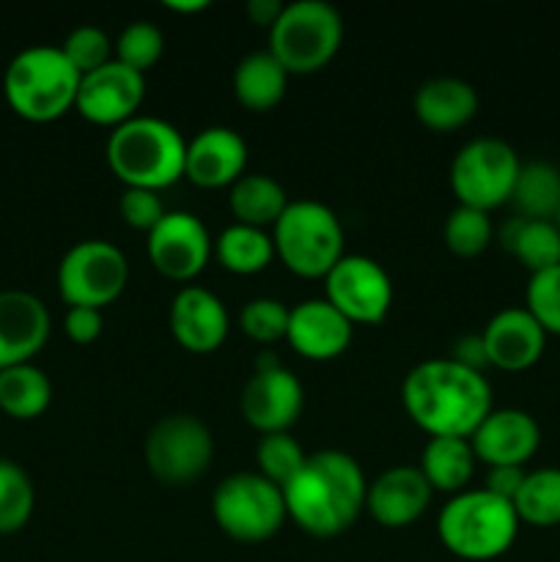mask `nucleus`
Returning <instances> with one entry per match:
<instances>
[{
  "label": "nucleus",
  "mask_w": 560,
  "mask_h": 562,
  "mask_svg": "<svg viewBox=\"0 0 560 562\" xmlns=\"http://www.w3.org/2000/svg\"><path fill=\"white\" fill-rule=\"evenodd\" d=\"M401 404L410 420L428 437L461 439H470L494 409L486 376L453 357L426 360L412 368L401 384Z\"/></svg>",
  "instance_id": "1"
},
{
  "label": "nucleus",
  "mask_w": 560,
  "mask_h": 562,
  "mask_svg": "<svg viewBox=\"0 0 560 562\" xmlns=\"http://www.w3.org/2000/svg\"><path fill=\"white\" fill-rule=\"evenodd\" d=\"M285 514L313 538H335L349 530L366 508L368 483L360 464L340 450L311 453L283 488Z\"/></svg>",
  "instance_id": "2"
},
{
  "label": "nucleus",
  "mask_w": 560,
  "mask_h": 562,
  "mask_svg": "<svg viewBox=\"0 0 560 562\" xmlns=\"http://www.w3.org/2000/svg\"><path fill=\"white\" fill-rule=\"evenodd\" d=\"M104 157L124 187L159 192L184 179L187 140L168 121L135 115L110 132Z\"/></svg>",
  "instance_id": "3"
},
{
  "label": "nucleus",
  "mask_w": 560,
  "mask_h": 562,
  "mask_svg": "<svg viewBox=\"0 0 560 562\" xmlns=\"http://www.w3.org/2000/svg\"><path fill=\"white\" fill-rule=\"evenodd\" d=\"M519 525L514 503L486 488H467L443 505L437 516V536L453 558L489 562L503 558L514 547Z\"/></svg>",
  "instance_id": "4"
},
{
  "label": "nucleus",
  "mask_w": 560,
  "mask_h": 562,
  "mask_svg": "<svg viewBox=\"0 0 560 562\" xmlns=\"http://www.w3.org/2000/svg\"><path fill=\"white\" fill-rule=\"evenodd\" d=\"M80 80L60 47L36 44L11 58L3 75V93L9 108L33 124H49L75 110Z\"/></svg>",
  "instance_id": "5"
},
{
  "label": "nucleus",
  "mask_w": 560,
  "mask_h": 562,
  "mask_svg": "<svg viewBox=\"0 0 560 562\" xmlns=\"http://www.w3.org/2000/svg\"><path fill=\"white\" fill-rule=\"evenodd\" d=\"M275 256L296 278H327L346 256L344 225L329 206L318 201H294L272 228Z\"/></svg>",
  "instance_id": "6"
},
{
  "label": "nucleus",
  "mask_w": 560,
  "mask_h": 562,
  "mask_svg": "<svg viewBox=\"0 0 560 562\" xmlns=\"http://www.w3.org/2000/svg\"><path fill=\"white\" fill-rule=\"evenodd\" d=\"M344 42V20L324 0L285 3L269 27V53L289 75H313L324 69Z\"/></svg>",
  "instance_id": "7"
},
{
  "label": "nucleus",
  "mask_w": 560,
  "mask_h": 562,
  "mask_svg": "<svg viewBox=\"0 0 560 562\" xmlns=\"http://www.w3.org/2000/svg\"><path fill=\"white\" fill-rule=\"evenodd\" d=\"M212 516L220 530L239 543H264L280 532L289 514L280 486L258 472H236L212 494Z\"/></svg>",
  "instance_id": "8"
},
{
  "label": "nucleus",
  "mask_w": 560,
  "mask_h": 562,
  "mask_svg": "<svg viewBox=\"0 0 560 562\" xmlns=\"http://www.w3.org/2000/svg\"><path fill=\"white\" fill-rule=\"evenodd\" d=\"M522 159L514 148L500 137H475L453 157L450 165V190L461 206L492 209L511 201Z\"/></svg>",
  "instance_id": "9"
},
{
  "label": "nucleus",
  "mask_w": 560,
  "mask_h": 562,
  "mask_svg": "<svg viewBox=\"0 0 560 562\" xmlns=\"http://www.w3.org/2000/svg\"><path fill=\"white\" fill-rule=\"evenodd\" d=\"M146 467L163 486H190L214 459V439L195 415H168L157 420L143 445Z\"/></svg>",
  "instance_id": "10"
},
{
  "label": "nucleus",
  "mask_w": 560,
  "mask_h": 562,
  "mask_svg": "<svg viewBox=\"0 0 560 562\" xmlns=\"http://www.w3.org/2000/svg\"><path fill=\"white\" fill-rule=\"evenodd\" d=\"M130 280V263L121 247L104 239L77 241L58 263V294L69 307H108Z\"/></svg>",
  "instance_id": "11"
},
{
  "label": "nucleus",
  "mask_w": 560,
  "mask_h": 562,
  "mask_svg": "<svg viewBox=\"0 0 560 562\" xmlns=\"http://www.w3.org/2000/svg\"><path fill=\"white\" fill-rule=\"evenodd\" d=\"M242 417L247 426L256 428L261 437L283 434L300 420L305 406V387L300 379L280 366L275 355H261L256 360V373L247 379L242 390Z\"/></svg>",
  "instance_id": "12"
},
{
  "label": "nucleus",
  "mask_w": 560,
  "mask_h": 562,
  "mask_svg": "<svg viewBox=\"0 0 560 562\" xmlns=\"http://www.w3.org/2000/svg\"><path fill=\"white\" fill-rule=\"evenodd\" d=\"M324 300L351 324H379L393 307V280L368 256H344L324 278Z\"/></svg>",
  "instance_id": "13"
},
{
  "label": "nucleus",
  "mask_w": 560,
  "mask_h": 562,
  "mask_svg": "<svg viewBox=\"0 0 560 562\" xmlns=\"http://www.w3.org/2000/svg\"><path fill=\"white\" fill-rule=\"evenodd\" d=\"M148 258L154 269L176 283L198 278L212 258V236L190 212H168L148 234Z\"/></svg>",
  "instance_id": "14"
},
{
  "label": "nucleus",
  "mask_w": 560,
  "mask_h": 562,
  "mask_svg": "<svg viewBox=\"0 0 560 562\" xmlns=\"http://www.w3.org/2000/svg\"><path fill=\"white\" fill-rule=\"evenodd\" d=\"M143 99H146V75L113 58L102 69L82 77L75 110L91 124L115 130L135 119Z\"/></svg>",
  "instance_id": "15"
},
{
  "label": "nucleus",
  "mask_w": 560,
  "mask_h": 562,
  "mask_svg": "<svg viewBox=\"0 0 560 562\" xmlns=\"http://www.w3.org/2000/svg\"><path fill=\"white\" fill-rule=\"evenodd\" d=\"M53 329L47 305L27 291H0V371L33 362Z\"/></svg>",
  "instance_id": "16"
},
{
  "label": "nucleus",
  "mask_w": 560,
  "mask_h": 562,
  "mask_svg": "<svg viewBox=\"0 0 560 562\" xmlns=\"http://www.w3.org/2000/svg\"><path fill=\"white\" fill-rule=\"evenodd\" d=\"M547 338L541 324L525 307H505L494 313L481 333L489 368H500L505 373H522L536 366L547 349Z\"/></svg>",
  "instance_id": "17"
},
{
  "label": "nucleus",
  "mask_w": 560,
  "mask_h": 562,
  "mask_svg": "<svg viewBox=\"0 0 560 562\" xmlns=\"http://www.w3.org/2000/svg\"><path fill=\"white\" fill-rule=\"evenodd\" d=\"M475 459L492 467H525L541 448L536 417L522 409H492L470 437Z\"/></svg>",
  "instance_id": "18"
},
{
  "label": "nucleus",
  "mask_w": 560,
  "mask_h": 562,
  "mask_svg": "<svg viewBox=\"0 0 560 562\" xmlns=\"http://www.w3.org/2000/svg\"><path fill=\"white\" fill-rule=\"evenodd\" d=\"M228 311L223 300L201 285H184L170 302V333L181 349L212 355L228 338Z\"/></svg>",
  "instance_id": "19"
},
{
  "label": "nucleus",
  "mask_w": 560,
  "mask_h": 562,
  "mask_svg": "<svg viewBox=\"0 0 560 562\" xmlns=\"http://www.w3.org/2000/svg\"><path fill=\"white\" fill-rule=\"evenodd\" d=\"M247 146L228 126H206L187 143L184 179L203 190L234 187L245 176Z\"/></svg>",
  "instance_id": "20"
},
{
  "label": "nucleus",
  "mask_w": 560,
  "mask_h": 562,
  "mask_svg": "<svg viewBox=\"0 0 560 562\" xmlns=\"http://www.w3.org/2000/svg\"><path fill=\"white\" fill-rule=\"evenodd\" d=\"M351 333H355V324L340 316L322 296V300H305L291 307L285 340L305 360L327 362L349 349Z\"/></svg>",
  "instance_id": "21"
},
{
  "label": "nucleus",
  "mask_w": 560,
  "mask_h": 562,
  "mask_svg": "<svg viewBox=\"0 0 560 562\" xmlns=\"http://www.w3.org/2000/svg\"><path fill=\"white\" fill-rule=\"evenodd\" d=\"M432 494L434 488L417 467H393L368 486L366 508L377 525L401 530L426 514Z\"/></svg>",
  "instance_id": "22"
},
{
  "label": "nucleus",
  "mask_w": 560,
  "mask_h": 562,
  "mask_svg": "<svg viewBox=\"0 0 560 562\" xmlns=\"http://www.w3.org/2000/svg\"><path fill=\"white\" fill-rule=\"evenodd\" d=\"M478 93L459 77H432L415 93V115L426 130L453 132L475 119Z\"/></svg>",
  "instance_id": "23"
},
{
  "label": "nucleus",
  "mask_w": 560,
  "mask_h": 562,
  "mask_svg": "<svg viewBox=\"0 0 560 562\" xmlns=\"http://www.w3.org/2000/svg\"><path fill=\"white\" fill-rule=\"evenodd\" d=\"M475 461L470 439L432 437L423 448L417 470L423 472L434 492L461 494L467 492V483L475 475Z\"/></svg>",
  "instance_id": "24"
},
{
  "label": "nucleus",
  "mask_w": 560,
  "mask_h": 562,
  "mask_svg": "<svg viewBox=\"0 0 560 562\" xmlns=\"http://www.w3.org/2000/svg\"><path fill=\"white\" fill-rule=\"evenodd\" d=\"M289 71L269 49L250 53L234 69V97L250 113H267L285 97Z\"/></svg>",
  "instance_id": "25"
},
{
  "label": "nucleus",
  "mask_w": 560,
  "mask_h": 562,
  "mask_svg": "<svg viewBox=\"0 0 560 562\" xmlns=\"http://www.w3.org/2000/svg\"><path fill=\"white\" fill-rule=\"evenodd\" d=\"M289 203L283 184L267 173H245L234 187H228L231 214L236 223L250 228L267 231L269 225L275 228Z\"/></svg>",
  "instance_id": "26"
},
{
  "label": "nucleus",
  "mask_w": 560,
  "mask_h": 562,
  "mask_svg": "<svg viewBox=\"0 0 560 562\" xmlns=\"http://www.w3.org/2000/svg\"><path fill=\"white\" fill-rule=\"evenodd\" d=\"M503 247L533 272L560 263V228L549 220L514 217L503 225Z\"/></svg>",
  "instance_id": "27"
},
{
  "label": "nucleus",
  "mask_w": 560,
  "mask_h": 562,
  "mask_svg": "<svg viewBox=\"0 0 560 562\" xmlns=\"http://www.w3.org/2000/svg\"><path fill=\"white\" fill-rule=\"evenodd\" d=\"M508 203H514L516 217L555 223L560 212V168L541 159L522 162Z\"/></svg>",
  "instance_id": "28"
},
{
  "label": "nucleus",
  "mask_w": 560,
  "mask_h": 562,
  "mask_svg": "<svg viewBox=\"0 0 560 562\" xmlns=\"http://www.w3.org/2000/svg\"><path fill=\"white\" fill-rule=\"evenodd\" d=\"M53 401V384L47 373L33 362L0 371V412L14 420H33L44 415Z\"/></svg>",
  "instance_id": "29"
},
{
  "label": "nucleus",
  "mask_w": 560,
  "mask_h": 562,
  "mask_svg": "<svg viewBox=\"0 0 560 562\" xmlns=\"http://www.w3.org/2000/svg\"><path fill=\"white\" fill-rule=\"evenodd\" d=\"M214 256L220 267L231 274H258L272 263L275 245L272 236L250 225H228L214 241Z\"/></svg>",
  "instance_id": "30"
},
{
  "label": "nucleus",
  "mask_w": 560,
  "mask_h": 562,
  "mask_svg": "<svg viewBox=\"0 0 560 562\" xmlns=\"http://www.w3.org/2000/svg\"><path fill=\"white\" fill-rule=\"evenodd\" d=\"M514 510L522 525L558 527L560 525V470L527 472L519 494L514 497Z\"/></svg>",
  "instance_id": "31"
},
{
  "label": "nucleus",
  "mask_w": 560,
  "mask_h": 562,
  "mask_svg": "<svg viewBox=\"0 0 560 562\" xmlns=\"http://www.w3.org/2000/svg\"><path fill=\"white\" fill-rule=\"evenodd\" d=\"M36 488L16 461L0 459V536H14L31 521Z\"/></svg>",
  "instance_id": "32"
},
{
  "label": "nucleus",
  "mask_w": 560,
  "mask_h": 562,
  "mask_svg": "<svg viewBox=\"0 0 560 562\" xmlns=\"http://www.w3.org/2000/svg\"><path fill=\"white\" fill-rule=\"evenodd\" d=\"M445 247L459 258H475L489 247L494 236V225L486 212L470 206H456L445 220Z\"/></svg>",
  "instance_id": "33"
},
{
  "label": "nucleus",
  "mask_w": 560,
  "mask_h": 562,
  "mask_svg": "<svg viewBox=\"0 0 560 562\" xmlns=\"http://www.w3.org/2000/svg\"><path fill=\"white\" fill-rule=\"evenodd\" d=\"M305 459L307 453L289 431L267 434V437L258 439V448H256L258 475L267 477V481L275 483V486L283 488L285 483L302 470Z\"/></svg>",
  "instance_id": "34"
},
{
  "label": "nucleus",
  "mask_w": 560,
  "mask_h": 562,
  "mask_svg": "<svg viewBox=\"0 0 560 562\" xmlns=\"http://www.w3.org/2000/svg\"><path fill=\"white\" fill-rule=\"evenodd\" d=\"M163 31H159L157 25H152V22L137 20L119 33V38L113 42V58L119 60V64L146 75V71L163 58Z\"/></svg>",
  "instance_id": "35"
},
{
  "label": "nucleus",
  "mask_w": 560,
  "mask_h": 562,
  "mask_svg": "<svg viewBox=\"0 0 560 562\" xmlns=\"http://www.w3.org/2000/svg\"><path fill=\"white\" fill-rule=\"evenodd\" d=\"M289 313L291 307H285L280 300L258 296L242 307L239 327L256 344H278V340H285V333H289Z\"/></svg>",
  "instance_id": "36"
},
{
  "label": "nucleus",
  "mask_w": 560,
  "mask_h": 562,
  "mask_svg": "<svg viewBox=\"0 0 560 562\" xmlns=\"http://www.w3.org/2000/svg\"><path fill=\"white\" fill-rule=\"evenodd\" d=\"M60 53L75 66L77 75L86 77L113 60V42H110L104 27L80 25L66 36V42L60 44Z\"/></svg>",
  "instance_id": "37"
},
{
  "label": "nucleus",
  "mask_w": 560,
  "mask_h": 562,
  "mask_svg": "<svg viewBox=\"0 0 560 562\" xmlns=\"http://www.w3.org/2000/svg\"><path fill=\"white\" fill-rule=\"evenodd\" d=\"M525 311L547 335H560V263L533 272L525 291Z\"/></svg>",
  "instance_id": "38"
},
{
  "label": "nucleus",
  "mask_w": 560,
  "mask_h": 562,
  "mask_svg": "<svg viewBox=\"0 0 560 562\" xmlns=\"http://www.w3.org/2000/svg\"><path fill=\"white\" fill-rule=\"evenodd\" d=\"M119 214H121V220L130 225V228L152 234V231L157 228L159 220H163L168 212H165V203H163V198H159V192L126 187V190L121 192Z\"/></svg>",
  "instance_id": "39"
},
{
  "label": "nucleus",
  "mask_w": 560,
  "mask_h": 562,
  "mask_svg": "<svg viewBox=\"0 0 560 562\" xmlns=\"http://www.w3.org/2000/svg\"><path fill=\"white\" fill-rule=\"evenodd\" d=\"M102 327L104 318L102 311H97V307H69V313L64 318V329L69 335V340H75L80 346L93 344L102 335Z\"/></svg>",
  "instance_id": "40"
},
{
  "label": "nucleus",
  "mask_w": 560,
  "mask_h": 562,
  "mask_svg": "<svg viewBox=\"0 0 560 562\" xmlns=\"http://www.w3.org/2000/svg\"><path fill=\"white\" fill-rule=\"evenodd\" d=\"M525 467H492L486 475V492L497 494V497L514 503V497L519 494L522 481H525Z\"/></svg>",
  "instance_id": "41"
},
{
  "label": "nucleus",
  "mask_w": 560,
  "mask_h": 562,
  "mask_svg": "<svg viewBox=\"0 0 560 562\" xmlns=\"http://www.w3.org/2000/svg\"><path fill=\"white\" fill-rule=\"evenodd\" d=\"M280 11H283V3L280 0H250L247 3V16H250L253 25L272 27L278 22Z\"/></svg>",
  "instance_id": "42"
},
{
  "label": "nucleus",
  "mask_w": 560,
  "mask_h": 562,
  "mask_svg": "<svg viewBox=\"0 0 560 562\" xmlns=\"http://www.w3.org/2000/svg\"><path fill=\"white\" fill-rule=\"evenodd\" d=\"M165 9L176 14H195V11L209 9L206 0H165Z\"/></svg>",
  "instance_id": "43"
},
{
  "label": "nucleus",
  "mask_w": 560,
  "mask_h": 562,
  "mask_svg": "<svg viewBox=\"0 0 560 562\" xmlns=\"http://www.w3.org/2000/svg\"><path fill=\"white\" fill-rule=\"evenodd\" d=\"M555 225H558V228H560V212H558V217H555Z\"/></svg>",
  "instance_id": "44"
}]
</instances>
